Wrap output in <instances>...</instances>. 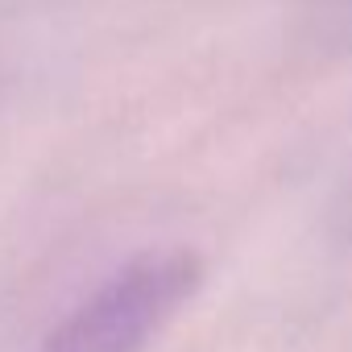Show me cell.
I'll list each match as a JSON object with an SVG mask.
<instances>
[{"label":"cell","mask_w":352,"mask_h":352,"mask_svg":"<svg viewBox=\"0 0 352 352\" xmlns=\"http://www.w3.org/2000/svg\"><path fill=\"white\" fill-rule=\"evenodd\" d=\"M199 282L204 257L191 249L141 253L58 319L38 352H141L191 302Z\"/></svg>","instance_id":"6da1fadb"}]
</instances>
